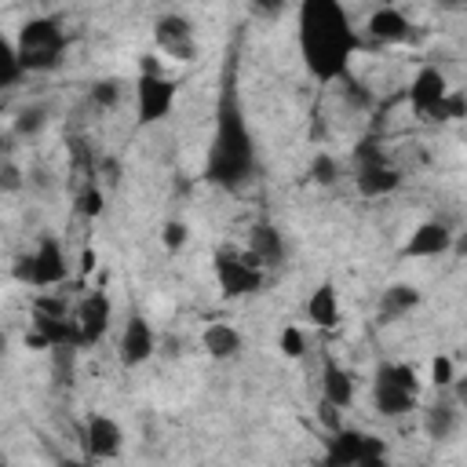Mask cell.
<instances>
[{"label":"cell","instance_id":"6da1fadb","mask_svg":"<svg viewBox=\"0 0 467 467\" xmlns=\"http://www.w3.org/2000/svg\"><path fill=\"white\" fill-rule=\"evenodd\" d=\"M296 44L314 80L336 84L347 77L358 51V29L343 0H296Z\"/></svg>","mask_w":467,"mask_h":467},{"label":"cell","instance_id":"7a4b0ae2","mask_svg":"<svg viewBox=\"0 0 467 467\" xmlns=\"http://www.w3.org/2000/svg\"><path fill=\"white\" fill-rule=\"evenodd\" d=\"M255 164H259L255 135L248 128L237 84L226 77L219 102H215V124H212V142L204 150L201 175H204V182H212L219 190H241L244 182H252Z\"/></svg>","mask_w":467,"mask_h":467},{"label":"cell","instance_id":"3957f363","mask_svg":"<svg viewBox=\"0 0 467 467\" xmlns=\"http://www.w3.org/2000/svg\"><path fill=\"white\" fill-rule=\"evenodd\" d=\"M22 73H55L66 58V29L55 15H36L18 26L15 36Z\"/></svg>","mask_w":467,"mask_h":467},{"label":"cell","instance_id":"277c9868","mask_svg":"<svg viewBox=\"0 0 467 467\" xmlns=\"http://www.w3.org/2000/svg\"><path fill=\"white\" fill-rule=\"evenodd\" d=\"M423 379L409 361H383L372 376V409L383 420H401L420 405Z\"/></svg>","mask_w":467,"mask_h":467},{"label":"cell","instance_id":"5b68a950","mask_svg":"<svg viewBox=\"0 0 467 467\" xmlns=\"http://www.w3.org/2000/svg\"><path fill=\"white\" fill-rule=\"evenodd\" d=\"M15 281L33 288H55L69 281V252L55 234H40V241L15 259Z\"/></svg>","mask_w":467,"mask_h":467},{"label":"cell","instance_id":"8992f818","mask_svg":"<svg viewBox=\"0 0 467 467\" xmlns=\"http://www.w3.org/2000/svg\"><path fill=\"white\" fill-rule=\"evenodd\" d=\"M401 168L390 164V157L372 142V139H361L354 146V190L368 201H379V197H390L398 186H401Z\"/></svg>","mask_w":467,"mask_h":467},{"label":"cell","instance_id":"52a82bcc","mask_svg":"<svg viewBox=\"0 0 467 467\" xmlns=\"http://www.w3.org/2000/svg\"><path fill=\"white\" fill-rule=\"evenodd\" d=\"M212 270H215V285H219L223 299L255 296L266 281V270L248 255V248H230V244H223L212 255Z\"/></svg>","mask_w":467,"mask_h":467},{"label":"cell","instance_id":"ba28073f","mask_svg":"<svg viewBox=\"0 0 467 467\" xmlns=\"http://www.w3.org/2000/svg\"><path fill=\"white\" fill-rule=\"evenodd\" d=\"M383 460H387V441L358 427H336L325 445V463L332 467H379Z\"/></svg>","mask_w":467,"mask_h":467},{"label":"cell","instance_id":"9c48e42d","mask_svg":"<svg viewBox=\"0 0 467 467\" xmlns=\"http://www.w3.org/2000/svg\"><path fill=\"white\" fill-rule=\"evenodd\" d=\"M131 91H135V120L142 128H153V124L168 120L171 109H175V102H179V84L171 77H164V69L139 73Z\"/></svg>","mask_w":467,"mask_h":467},{"label":"cell","instance_id":"30bf717a","mask_svg":"<svg viewBox=\"0 0 467 467\" xmlns=\"http://www.w3.org/2000/svg\"><path fill=\"white\" fill-rule=\"evenodd\" d=\"M153 44L171 62H193L197 58V29L179 11H168L153 22Z\"/></svg>","mask_w":467,"mask_h":467},{"label":"cell","instance_id":"8fae6325","mask_svg":"<svg viewBox=\"0 0 467 467\" xmlns=\"http://www.w3.org/2000/svg\"><path fill=\"white\" fill-rule=\"evenodd\" d=\"M449 77L438 66H420L416 77L409 80V106L420 120H441V106L449 95Z\"/></svg>","mask_w":467,"mask_h":467},{"label":"cell","instance_id":"7c38bea8","mask_svg":"<svg viewBox=\"0 0 467 467\" xmlns=\"http://www.w3.org/2000/svg\"><path fill=\"white\" fill-rule=\"evenodd\" d=\"M157 354V332L142 314H128L124 328H120V343H117V358L124 368H139Z\"/></svg>","mask_w":467,"mask_h":467},{"label":"cell","instance_id":"4fadbf2b","mask_svg":"<svg viewBox=\"0 0 467 467\" xmlns=\"http://www.w3.org/2000/svg\"><path fill=\"white\" fill-rule=\"evenodd\" d=\"M452 241H456V234H452L449 223L427 219V223H420V226L405 237L401 255H405V259H438V255L452 252Z\"/></svg>","mask_w":467,"mask_h":467},{"label":"cell","instance_id":"5bb4252c","mask_svg":"<svg viewBox=\"0 0 467 467\" xmlns=\"http://www.w3.org/2000/svg\"><path fill=\"white\" fill-rule=\"evenodd\" d=\"M77 321V336H80V347H95L102 343V336L109 332V321H113V303L106 292H88L73 314Z\"/></svg>","mask_w":467,"mask_h":467},{"label":"cell","instance_id":"9a60e30c","mask_svg":"<svg viewBox=\"0 0 467 467\" xmlns=\"http://www.w3.org/2000/svg\"><path fill=\"white\" fill-rule=\"evenodd\" d=\"M124 449V427L120 420L106 416V412H91L84 423V452L91 460H113Z\"/></svg>","mask_w":467,"mask_h":467},{"label":"cell","instance_id":"2e32d148","mask_svg":"<svg viewBox=\"0 0 467 467\" xmlns=\"http://www.w3.org/2000/svg\"><path fill=\"white\" fill-rule=\"evenodd\" d=\"M248 255L263 266V270H274V266H281L285 263V255H288V244H285V234L274 226V223H255L252 226V234H248Z\"/></svg>","mask_w":467,"mask_h":467},{"label":"cell","instance_id":"e0dca14e","mask_svg":"<svg viewBox=\"0 0 467 467\" xmlns=\"http://www.w3.org/2000/svg\"><path fill=\"white\" fill-rule=\"evenodd\" d=\"M365 33L376 40V44H387V47H394V44H405L409 36H412V22L398 11V7H390V4H383V7H376L372 15H368V22H365Z\"/></svg>","mask_w":467,"mask_h":467},{"label":"cell","instance_id":"ac0fdd59","mask_svg":"<svg viewBox=\"0 0 467 467\" xmlns=\"http://www.w3.org/2000/svg\"><path fill=\"white\" fill-rule=\"evenodd\" d=\"M201 347H204V354L212 361H237L244 354V336L230 321H212L201 332Z\"/></svg>","mask_w":467,"mask_h":467},{"label":"cell","instance_id":"d6986e66","mask_svg":"<svg viewBox=\"0 0 467 467\" xmlns=\"http://www.w3.org/2000/svg\"><path fill=\"white\" fill-rule=\"evenodd\" d=\"M354 394H358V379L350 368H343L339 361H325L321 365V401L336 405L339 412L354 405Z\"/></svg>","mask_w":467,"mask_h":467},{"label":"cell","instance_id":"ffe728a7","mask_svg":"<svg viewBox=\"0 0 467 467\" xmlns=\"http://www.w3.org/2000/svg\"><path fill=\"white\" fill-rule=\"evenodd\" d=\"M303 310H306V321H310V325H317V328H325V332H328V328H336V325H339V317H343L336 285H332V281L314 285V292L306 296Z\"/></svg>","mask_w":467,"mask_h":467},{"label":"cell","instance_id":"44dd1931","mask_svg":"<svg viewBox=\"0 0 467 467\" xmlns=\"http://www.w3.org/2000/svg\"><path fill=\"white\" fill-rule=\"evenodd\" d=\"M460 401L456 398H438V401H431L427 409H423V434L427 438H434V441H449L456 431H460Z\"/></svg>","mask_w":467,"mask_h":467},{"label":"cell","instance_id":"7402d4cb","mask_svg":"<svg viewBox=\"0 0 467 467\" xmlns=\"http://www.w3.org/2000/svg\"><path fill=\"white\" fill-rule=\"evenodd\" d=\"M420 288L416 285H405V281H398V285H387L383 292H379V303H376V310H379V317L383 321H394V317H405V314H412L416 306H420Z\"/></svg>","mask_w":467,"mask_h":467},{"label":"cell","instance_id":"603a6c76","mask_svg":"<svg viewBox=\"0 0 467 467\" xmlns=\"http://www.w3.org/2000/svg\"><path fill=\"white\" fill-rule=\"evenodd\" d=\"M22 77H26V73H22V66H18V51H15V40L0 33V91L15 88Z\"/></svg>","mask_w":467,"mask_h":467},{"label":"cell","instance_id":"cb8c5ba5","mask_svg":"<svg viewBox=\"0 0 467 467\" xmlns=\"http://www.w3.org/2000/svg\"><path fill=\"white\" fill-rule=\"evenodd\" d=\"M120 99H124V88H120V80H113V77H102V80H95V84L88 88V102L99 106V109H117Z\"/></svg>","mask_w":467,"mask_h":467},{"label":"cell","instance_id":"d4e9b609","mask_svg":"<svg viewBox=\"0 0 467 467\" xmlns=\"http://www.w3.org/2000/svg\"><path fill=\"white\" fill-rule=\"evenodd\" d=\"M339 175H343V168H339V161H336L332 153H314V161H310V179H314L317 186H336Z\"/></svg>","mask_w":467,"mask_h":467},{"label":"cell","instance_id":"484cf974","mask_svg":"<svg viewBox=\"0 0 467 467\" xmlns=\"http://www.w3.org/2000/svg\"><path fill=\"white\" fill-rule=\"evenodd\" d=\"M336 84H339V95H343V102H347L350 109H368V106H372V91H368L361 80H354L350 73L339 77Z\"/></svg>","mask_w":467,"mask_h":467},{"label":"cell","instance_id":"4316f807","mask_svg":"<svg viewBox=\"0 0 467 467\" xmlns=\"http://www.w3.org/2000/svg\"><path fill=\"white\" fill-rule=\"evenodd\" d=\"M277 350L285 354V358H303L306 354V332L303 328H296V325H285L281 332H277Z\"/></svg>","mask_w":467,"mask_h":467},{"label":"cell","instance_id":"83f0119b","mask_svg":"<svg viewBox=\"0 0 467 467\" xmlns=\"http://www.w3.org/2000/svg\"><path fill=\"white\" fill-rule=\"evenodd\" d=\"M44 124H47V109L44 106H26L15 117V135H36Z\"/></svg>","mask_w":467,"mask_h":467},{"label":"cell","instance_id":"f1b7e54d","mask_svg":"<svg viewBox=\"0 0 467 467\" xmlns=\"http://www.w3.org/2000/svg\"><path fill=\"white\" fill-rule=\"evenodd\" d=\"M186 241H190V226H186L182 219H168V223L161 226V244H164L168 252H182Z\"/></svg>","mask_w":467,"mask_h":467},{"label":"cell","instance_id":"f546056e","mask_svg":"<svg viewBox=\"0 0 467 467\" xmlns=\"http://www.w3.org/2000/svg\"><path fill=\"white\" fill-rule=\"evenodd\" d=\"M452 379H456V361L449 354H434V361H431V383L438 390H449Z\"/></svg>","mask_w":467,"mask_h":467},{"label":"cell","instance_id":"4dcf8cb0","mask_svg":"<svg viewBox=\"0 0 467 467\" xmlns=\"http://www.w3.org/2000/svg\"><path fill=\"white\" fill-rule=\"evenodd\" d=\"M102 204H106V197H102L99 186H84V190L77 193V215H84V219L102 215Z\"/></svg>","mask_w":467,"mask_h":467},{"label":"cell","instance_id":"1f68e13d","mask_svg":"<svg viewBox=\"0 0 467 467\" xmlns=\"http://www.w3.org/2000/svg\"><path fill=\"white\" fill-rule=\"evenodd\" d=\"M22 182H26L22 171H18L11 161H4V164H0V193H15V190H22Z\"/></svg>","mask_w":467,"mask_h":467},{"label":"cell","instance_id":"d6a6232c","mask_svg":"<svg viewBox=\"0 0 467 467\" xmlns=\"http://www.w3.org/2000/svg\"><path fill=\"white\" fill-rule=\"evenodd\" d=\"M252 4V11L259 15V18H277L285 7H288V0H248Z\"/></svg>","mask_w":467,"mask_h":467},{"label":"cell","instance_id":"836d02e7","mask_svg":"<svg viewBox=\"0 0 467 467\" xmlns=\"http://www.w3.org/2000/svg\"><path fill=\"white\" fill-rule=\"evenodd\" d=\"M438 7H445V11H460L463 0H438Z\"/></svg>","mask_w":467,"mask_h":467},{"label":"cell","instance_id":"e575fe53","mask_svg":"<svg viewBox=\"0 0 467 467\" xmlns=\"http://www.w3.org/2000/svg\"><path fill=\"white\" fill-rule=\"evenodd\" d=\"M4 347H7V336H4V332H0V354H4Z\"/></svg>","mask_w":467,"mask_h":467}]
</instances>
